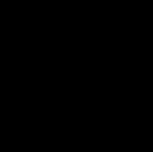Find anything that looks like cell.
I'll use <instances>...</instances> for the list:
<instances>
[]
</instances>
